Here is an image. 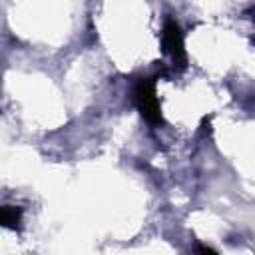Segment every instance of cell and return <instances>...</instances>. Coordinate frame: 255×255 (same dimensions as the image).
<instances>
[{"instance_id":"5","label":"cell","mask_w":255,"mask_h":255,"mask_svg":"<svg viewBox=\"0 0 255 255\" xmlns=\"http://www.w3.org/2000/svg\"><path fill=\"white\" fill-rule=\"evenodd\" d=\"M253 44H255V38H253Z\"/></svg>"},{"instance_id":"3","label":"cell","mask_w":255,"mask_h":255,"mask_svg":"<svg viewBox=\"0 0 255 255\" xmlns=\"http://www.w3.org/2000/svg\"><path fill=\"white\" fill-rule=\"evenodd\" d=\"M0 223L6 229H14V231L20 229V223H22V207L4 205L2 211H0Z\"/></svg>"},{"instance_id":"1","label":"cell","mask_w":255,"mask_h":255,"mask_svg":"<svg viewBox=\"0 0 255 255\" xmlns=\"http://www.w3.org/2000/svg\"><path fill=\"white\" fill-rule=\"evenodd\" d=\"M133 102L141 114V118L149 126H161L163 116H161V106L155 96V82L153 78H141L135 88H133Z\"/></svg>"},{"instance_id":"2","label":"cell","mask_w":255,"mask_h":255,"mask_svg":"<svg viewBox=\"0 0 255 255\" xmlns=\"http://www.w3.org/2000/svg\"><path fill=\"white\" fill-rule=\"evenodd\" d=\"M161 38H163V50H165V54L171 56L173 66H175L177 70H183V68L187 66V54H185V44H183V32H181L179 24H177L173 18H167V20H165Z\"/></svg>"},{"instance_id":"4","label":"cell","mask_w":255,"mask_h":255,"mask_svg":"<svg viewBox=\"0 0 255 255\" xmlns=\"http://www.w3.org/2000/svg\"><path fill=\"white\" fill-rule=\"evenodd\" d=\"M197 249L203 251V253H215V249H213V247H207V245H199Z\"/></svg>"}]
</instances>
